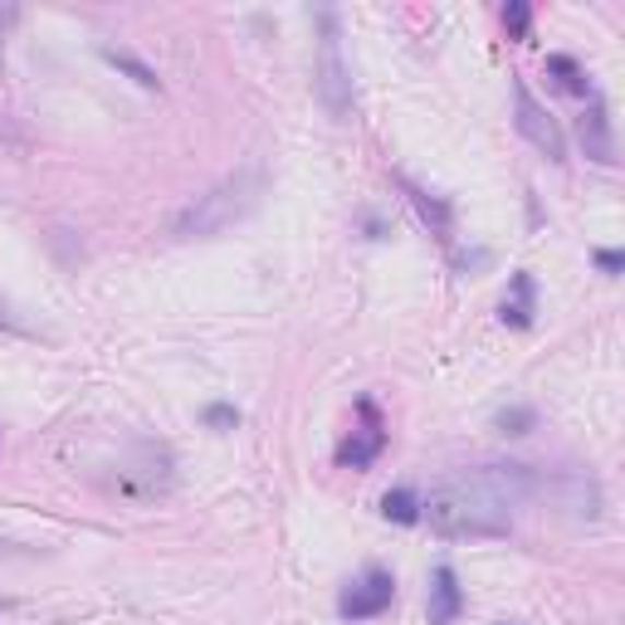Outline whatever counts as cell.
<instances>
[{
  "instance_id": "7c38bea8",
  "label": "cell",
  "mask_w": 625,
  "mask_h": 625,
  "mask_svg": "<svg viewBox=\"0 0 625 625\" xmlns=\"http://www.w3.org/2000/svg\"><path fill=\"white\" fill-rule=\"evenodd\" d=\"M103 59H108V64H118L122 74H128L132 83H142V89H162L156 69H152V64H142V59H138V55H128V49H103Z\"/></svg>"
},
{
  "instance_id": "3957f363",
  "label": "cell",
  "mask_w": 625,
  "mask_h": 625,
  "mask_svg": "<svg viewBox=\"0 0 625 625\" xmlns=\"http://www.w3.org/2000/svg\"><path fill=\"white\" fill-rule=\"evenodd\" d=\"M318 98L328 108L332 122L352 118V69L342 59V39H338V15H322V49H318Z\"/></svg>"
},
{
  "instance_id": "30bf717a",
  "label": "cell",
  "mask_w": 625,
  "mask_h": 625,
  "mask_svg": "<svg viewBox=\"0 0 625 625\" xmlns=\"http://www.w3.org/2000/svg\"><path fill=\"white\" fill-rule=\"evenodd\" d=\"M547 74L557 79L562 93H577V98H587V93H591V83H587V74H581V64H577V59H567V55H552L547 59Z\"/></svg>"
},
{
  "instance_id": "2e32d148",
  "label": "cell",
  "mask_w": 625,
  "mask_h": 625,
  "mask_svg": "<svg viewBox=\"0 0 625 625\" xmlns=\"http://www.w3.org/2000/svg\"><path fill=\"white\" fill-rule=\"evenodd\" d=\"M597 264L606 269V274H621V264H625V259H621V249H601V255H597Z\"/></svg>"
},
{
  "instance_id": "52a82bcc",
  "label": "cell",
  "mask_w": 625,
  "mask_h": 625,
  "mask_svg": "<svg viewBox=\"0 0 625 625\" xmlns=\"http://www.w3.org/2000/svg\"><path fill=\"white\" fill-rule=\"evenodd\" d=\"M577 138H581V148H587L591 162H601V166L616 162V138H611V113H606V103H601V98H591V103H587V113L577 118Z\"/></svg>"
},
{
  "instance_id": "8992f818",
  "label": "cell",
  "mask_w": 625,
  "mask_h": 625,
  "mask_svg": "<svg viewBox=\"0 0 625 625\" xmlns=\"http://www.w3.org/2000/svg\"><path fill=\"white\" fill-rule=\"evenodd\" d=\"M391 597H396V581H391V571H381V567H372L362 581H352L347 591H342V601H338V611L347 621H367V616H381V611L391 606Z\"/></svg>"
},
{
  "instance_id": "ac0fdd59",
  "label": "cell",
  "mask_w": 625,
  "mask_h": 625,
  "mask_svg": "<svg viewBox=\"0 0 625 625\" xmlns=\"http://www.w3.org/2000/svg\"><path fill=\"white\" fill-rule=\"evenodd\" d=\"M0 328H10V332H20V322H15V318H10V312H5V304H0Z\"/></svg>"
},
{
  "instance_id": "5bb4252c",
  "label": "cell",
  "mask_w": 625,
  "mask_h": 625,
  "mask_svg": "<svg viewBox=\"0 0 625 625\" xmlns=\"http://www.w3.org/2000/svg\"><path fill=\"white\" fill-rule=\"evenodd\" d=\"M533 425H538L533 405H508V411H498V431H504V435H528Z\"/></svg>"
},
{
  "instance_id": "5b68a950",
  "label": "cell",
  "mask_w": 625,
  "mask_h": 625,
  "mask_svg": "<svg viewBox=\"0 0 625 625\" xmlns=\"http://www.w3.org/2000/svg\"><path fill=\"white\" fill-rule=\"evenodd\" d=\"M538 498H552V504L571 518L601 514V488H597V479H587V474H538Z\"/></svg>"
},
{
  "instance_id": "ba28073f",
  "label": "cell",
  "mask_w": 625,
  "mask_h": 625,
  "mask_svg": "<svg viewBox=\"0 0 625 625\" xmlns=\"http://www.w3.org/2000/svg\"><path fill=\"white\" fill-rule=\"evenodd\" d=\"M362 415H367V425L352 431L347 440H342V450H338V464H347V469H367L381 455V445H387V431H381L377 411H372L367 401H362Z\"/></svg>"
},
{
  "instance_id": "277c9868",
  "label": "cell",
  "mask_w": 625,
  "mask_h": 625,
  "mask_svg": "<svg viewBox=\"0 0 625 625\" xmlns=\"http://www.w3.org/2000/svg\"><path fill=\"white\" fill-rule=\"evenodd\" d=\"M514 103H518V132H523V138L547 156V162H562V156H567V138H562L557 118H552L543 103L533 98V89H528L523 79L514 83Z\"/></svg>"
},
{
  "instance_id": "e0dca14e",
  "label": "cell",
  "mask_w": 625,
  "mask_h": 625,
  "mask_svg": "<svg viewBox=\"0 0 625 625\" xmlns=\"http://www.w3.org/2000/svg\"><path fill=\"white\" fill-rule=\"evenodd\" d=\"M205 421H211V425H235L239 415L231 411V405H211V411H205Z\"/></svg>"
},
{
  "instance_id": "8fae6325",
  "label": "cell",
  "mask_w": 625,
  "mask_h": 625,
  "mask_svg": "<svg viewBox=\"0 0 625 625\" xmlns=\"http://www.w3.org/2000/svg\"><path fill=\"white\" fill-rule=\"evenodd\" d=\"M504 322H514V328L533 322V279L528 274H514V304H504Z\"/></svg>"
},
{
  "instance_id": "9c48e42d",
  "label": "cell",
  "mask_w": 625,
  "mask_h": 625,
  "mask_svg": "<svg viewBox=\"0 0 625 625\" xmlns=\"http://www.w3.org/2000/svg\"><path fill=\"white\" fill-rule=\"evenodd\" d=\"M460 611H464L460 577H455V567H440L435 571V587H431V625H455Z\"/></svg>"
},
{
  "instance_id": "4fadbf2b",
  "label": "cell",
  "mask_w": 625,
  "mask_h": 625,
  "mask_svg": "<svg viewBox=\"0 0 625 625\" xmlns=\"http://www.w3.org/2000/svg\"><path fill=\"white\" fill-rule=\"evenodd\" d=\"M381 514H387L391 523H415V518H421V504H415L411 488H391V494L381 498Z\"/></svg>"
},
{
  "instance_id": "6da1fadb",
  "label": "cell",
  "mask_w": 625,
  "mask_h": 625,
  "mask_svg": "<svg viewBox=\"0 0 625 625\" xmlns=\"http://www.w3.org/2000/svg\"><path fill=\"white\" fill-rule=\"evenodd\" d=\"M421 518L440 538H504L514 523V508L488 488V479L479 469L445 479L431 498L421 504Z\"/></svg>"
},
{
  "instance_id": "7a4b0ae2",
  "label": "cell",
  "mask_w": 625,
  "mask_h": 625,
  "mask_svg": "<svg viewBox=\"0 0 625 625\" xmlns=\"http://www.w3.org/2000/svg\"><path fill=\"white\" fill-rule=\"evenodd\" d=\"M264 186H269V176L259 162L235 166L225 181H215L205 196H196V201L172 221L166 235L172 239H211V235L231 231V225H239L245 215H255V205L264 201Z\"/></svg>"
},
{
  "instance_id": "9a60e30c",
  "label": "cell",
  "mask_w": 625,
  "mask_h": 625,
  "mask_svg": "<svg viewBox=\"0 0 625 625\" xmlns=\"http://www.w3.org/2000/svg\"><path fill=\"white\" fill-rule=\"evenodd\" d=\"M504 25L514 30L518 39H528V30H533V10H528L523 0H508V5H504Z\"/></svg>"
}]
</instances>
